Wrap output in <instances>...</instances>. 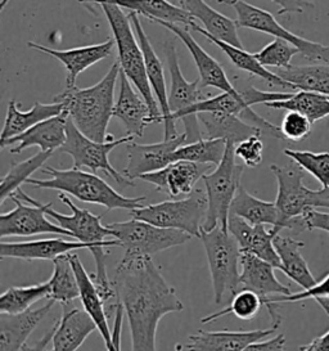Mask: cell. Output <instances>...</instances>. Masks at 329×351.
I'll return each mask as SVG.
<instances>
[{
    "label": "cell",
    "mask_w": 329,
    "mask_h": 351,
    "mask_svg": "<svg viewBox=\"0 0 329 351\" xmlns=\"http://www.w3.org/2000/svg\"><path fill=\"white\" fill-rule=\"evenodd\" d=\"M228 232L238 242L242 252L252 254L280 270V260L274 247V238L277 236L271 229H267L265 226H251L242 217L230 214Z\"/></svg>",
    "instance_id": "cell-24"
},
{
    "label": "cell",
    "mask_w": 329,
    "mask_h": 351,
    "mask_svg": "<svg viewBox=\"0 0 329 351\" xmlns=\"http://www.w3.org/2000/svg\"><path fill=\"white\" fill-rule=\"evenodd\" d=\"M277 178L278 195L276 199L280 228L296 233L306 230L302 217L310 208V188L304 184V170L293 164L270 166Z\"/></svg>",
    "instance_id": "cell-11"
},
{
    "label": "cell",
    "mask_w": 329,
    "mask_h": 351,
    "mask_svg": "<svg viewBox=\"0 0 329 351\" xmlns=\"http://www.w3.org/2000/svg\"><path fill=\"white\" fill-rule=\"evenodd\" d=\"M263 306H264V301L260 296H257L255 292H251L247 289H239V292L232 299L230 305L228 308L207 315L205 318H202L201 322L204 324L212 323L214 320L229 314L236 315L238 319L252 320L260 313Z\"/></svg>",
    "instance_id": "cell-43"
},
{
    "label": "cell",
    "mask_w": 329,
    "mask_h": 351,
    "mask_svg": "<svg viewBox=\"0 0 329 351\" xmlns=\"http://www.w3.org/2000/svg\"><path fill=\"white\" fill-rule=\"evenodd\" d=\"M310 207L329 208V186L321 188L319 191H310Z\"/></svg>",
    "instance_id": "cell-51"
},
{
    "label": "cell",
    "mask_w": 329,
    "mask_h": 351,
    "mask_svg": "<svg viewBox=\"0 0 329 351\" xmlns=\"http://www.w3.org/2000/svg\"><path fill=\"white\" fill-rule=\"evenodd\" d=\"M228 142L224 139H201L180 147L173 155L174 162L189 161L202 165H220L226 156Z\"/></svg>",
    "instance_id": "cell-41"
},
{
    "label": "cell",
    "mask_w": 329,
    "mask_h": 351,
    "mask_svg": "<svg viewBox=\"0 0 329 351\" xmlns=\"http://www.w3.org/2000/svg\"><path fill=\"white\" fill-rule=\"evenodd\" d=\"M230 214L242 217L251 226H271V230L276 236L282 230L276 202H269L252 196L243 186L236 192L230 207Z\"/></svg>",
    "instance_id": "cell-33"
},
{
    "label": "cell",
    "mask_w": 329,
    "mask_h": 351,
    "mask_svg": "<svg viewBox=\"0 0 329 351\" xmlns=\"http://www.w3.org/2000/svg\"><path fill=\"white\" fill-rule=\"evenodd\" d=\"M66 134H67L66 143L62 145L60 151L63 154L71 156L75 169L82 170V167H86L89 170H92L94 174L101 170L106 176L113 179L119 186H123V188L135 186L133 180L127 179L126 176L121 174L120 171H117L111 165L110 158H108V156L116 147L133 142L134 136L126 135L120 139H114L112 142L98 143V142H94L92 139L82 134L70 120V117H69L67 126H66Z\"/></svg>",
    "instance_id": "cell-9"
},
{
    "label": "cell",
    "mask_w": 329,
    "mask_h": 351,
    "mask_svg": "<svg viewBox=\"0 0 329 351\" xmlns=\"http://www.w3.org/2000/svg\"><path fill=\"white\" fill-rule=\"evenodd\" d=\"M243 171V165L236 164V145L228 142L220 165L202 178L207 195V215L202 230L210 232L217 227L228 229L230 207L241 188Z\"/></svg>",
    "instance_id": "cell-6"
},
{
    "label": "cell",
    "mask_w": 329,
    "mask_h": 351,
    "mask_svg": "<svg viewBox=\"0 0 329 351\" xmlns=\"http://www.w3.org/2000/svg\"><path fill=\"white\" fill-rule=\"evenodd\" d=\"M117 5L123 10L136 12L152 22H167V23H183L191 27L195 23V19L183 10L180 5L173 4L164 0H116Z\"/></svg>",
    "instance_id": "cell-34"
},
{
    "label": "cell",
    "mask_w": 329,
    "mask_h": 351,
    "mask_svg": "<svg viewBox=\"0 0 329 351\" xmlns=\"http://www.w3.org/2000/svg\"><path fill=\"white\" fill-rule=\"evenodd\" d=\"M54 304L49 300L44 306L22 314H0V351H22L31 333L51 313Z\"/></svg>",
    "instance_id": "cell-26"
},
{
    "label": "cell",
    "mask_w": 329,
    "mask_h": 351,
    "mask_svg": "<svg viewBox=\"0 0 329 351\" xmlns=\"http://www.w3.org/2000/svg\"><path fill=\"white\" fill-rule=\"evenodd\" d=\"M199 239L204 245L211 274L215 304L233 299L241 286V256L242 251L228 229L217 227L210 232H201Z\"/></svg>",
    "instance_id": "cell-5"
},
{
    "label": "cell",
    "mask_w": 329,
    "mask_h": 351,
    "mask_svg": "<svg viewBox=\"0 0 329 351\" xmlns=\"http://www.w3.org/2000/svg\"><path fill=\"white\" fill-rule=\"evenodd\" d=\"M184 145H186L185 134H180L174 139H164L154 145L130 143L126 147L127 165L123 169V174L133 180L135 178L160 171L174 164V152Z\"/></svg>",
    "instance_id": "cell-15"
},
{
    "label": "cell",
    "mask_w": 329,
    "mask_h": 351,
    "mask_svg": "<svg viewBox=\"0 0 329 351\" xmlns=\"http://www.w3.org/2000/svg\"><path fill=\"white\" fill-rule=\"evenodd\" d=\"M199 123L205 126L206 139H224L238 145L254 135H261V130L247 124L236 114L224 112H204L197 114Z\"/></svg>",
    "instance_id": "cell-31"
},
{
    "label": "cell",
    "mask_w": 329,
    "mask_h": 351,
    "mask_svg": "<svg viewBox=\"0 0 329 351\" xmlns=\"http://www.w3.org/2000/svg\"><path fill=\"white\" fill-rule=\"evenodd\" d=\"M123 309L120 302H114V318H113L112 345L107 351H121V333H123Z\"/></svg>",
    "instance_id": "cell-49"
},
{
    "label": "cell",
    "mask_w": 329,
    "mask_h": 351,
    "mask_svg": "<svg viewBox=\"0 0 329 351\" xmlns=\"http://www.w3.org/2000/svg\"><path fill=\"white\" fill-rule=\"evenodd\" d=\"M274 247L280 260V271H283L288 278L292 279L304 291L317 286L318 282L311 274L308 263L301 254V250L305 247L304 242L278 234L274 238Z\"/></svg>",
    "instance_id": "cell-30"
},
{
    "label": "cell",
    "mask_w": 329,
    "mask_h": 351,
    "mask_svg": "<svg viewBox=\"0 0 329 351\" xmlns=\"http://www.w3.org/2000/svg\"><path fill=\"white\" fill-rule=\"evenodd\" d=\"M102 8L110 27L112 30L113 40L119 51V63L121 73L129 79V82L136 88V90L143 97L145 104L151 110V121L164 123L161 110L154 98L151 85L147 77L145 61L141 44L134 32L133 25L129 20L127 13H125L120 5L114 1H97Z\"/></svg>",
    "instance_id": "cell-4"
},
{
    "label": "cell",
    "mask_w": 329,
    "mask_h": 351,
    "mask_svg": "<svg viewBox=\"0 0 329 351\" xmlns=\"http://www.w3.org/2000/svg\"><path fill=\"white\" fill-rule=\"evenodd\" d=\"M127 16L133 25L134 32L138 38V42L141 44V48L143 51L147 77H148L152 93H154V98H156L158 107L161 110L162 117H164V139H174L180 134L178 133V130L175 128V120L173 119V114H171L170 107H169V93H167V88H166L164 64L154 52V47L149 42L147 34L144 32L139 14L136 12L130 11L127 13Z\"/></svg>",
    "instance_id": "cell-14"
},
{
    "label": "cell",
    "mask_w": 329,
    "mask_h": 351,
    "mask_svg": "<svg viewBox=\"0 0 329 351\" xmlns=\"http://www.w3.org/2000/svg\"><path fill=\"white\" fill-rule=\"evenodd\" d=\"M176 3L188 12L195 20H198L204 25L202 29L195 22L191 26L193 32H198L204 36H211L219 42L226 43L232 47L243 49V45L238 35L236 21L226 17L220 12L215 11L202 0H179Z\"/></svg>",
    "instance_id": "cell-19"
},
{
    "label": "cell",
    "mask_w": 329,
    "mask_h": 351,
    "mask_svg": "<svg viewBox=\"0 0 329 351\" xmlns=\"http://www.w3.org/2000/svg\"><path fill=\"white\" fill-rule=\"evenodd\" d=\"M107 227L112 230L120 247L125 250L123 255L134 258H152L154 254L182 246L192 238L180 230L154 227L149 223L136 219L111 223Z\"/></svg>",
    "instance_id": "cell-8"
},
{
    "label": "cell",
    "mask_w": 329,
    "mask_h": 351,
    "mask_svg": "<svg viewBox=\"0 0 329 351\" xmlns=\"http://www.w3.org/2000/svg\"><path fill=\"white\" fill-rule=\"evenodd\" d=\"M116 301L127 318L132 351H157L158 323L164 315L180 313L184 305L152 258L123 255L112 280Z\"/></svg>",
    "instance_id": "cell-1"
},
{
    "label": "cell",
    "mask_w": 329,
    "mask_h": 351,
    "mask_svg": "<svg viewBox=\"0 0 329 351\" xmlns=\"http://www.w3.org/2000/svg\"><path fill=\"white\" fill-rule=\"evenodd\" d=\"M236 157L248 167H257L263 162L264 143L260 135H254L236 145Z\"/></svg>",
    "instance_id": "cell-47"
},
{
    "label": "cell",
    "mask_w": 329,
    "mask_h": 351,
    "mask_svg": "<svg viewBox=\"0 0 329 351\" xmlns=\"http://www.w3.org/2000/svg\"><path fill=\"white\" fill-rule=\"evenodd\" d=\"M205 38L208 39L210 42L214 43L216 47H219L223 52L226 53V57L230 60V62L236 66V69H239L242 71H246V73L252 75V76H256V77L263 79L270 86H283V88L293 89L291 84L284 82L282 77L278 76L277 73L269 71L261 63L258 62L256 57H255V54L246 52L245 49H239V48H236V47H232V45L226 44V43L219 42V40H216V39L211 38V36H207V35H205Z\"/></svg>",
    "instance_id": "cell-38"
},
{
    "label": "cell",
    "mask_w": 329,
    "mask_h": 351,
    "mask_svg": "<svg viewBox=\"0 0 329 351\" xmlns=\"http://www.w3.org/2000/svg\"><path fill=\"white\" fill-rule=\"evenodd\" d=\"M76 250H92V246L77 241H66L62 238H45L27 242H5L0 243V258L32 260H51L72 254Z\"/></svg>",
    "instance_id": "cell-25"
},
{
    "label": "cell",
    "mask_w": 329,
    "mask_h": 351,
    "mask_svg": "<svg viewBox=\"0 0 329 351\" xmlns=\"http://www.w3.org/2000/svg\"><path fill=\"white\" fill-rule=\"evenodd\" d=\"M276 268L252 254L242 252L241 256V289L255 292L264 301L278 296L292 295L291 289L280 283L274 273Z\"/></svg>",
    "instance_id": "cell-23"
},
{
    "label": "cell",
    "mask_w": 329,
    "mask_h": 351,
    "mask_svg": "<svg viewBox=\"0 0 329 351\" xmlns=\"http://www.w3.org/2000/svg\"><path fill=\"white\" fill-rule=\"evenodd\" d=\"M175 351H184V348H183V345L178 343V345L175 346Z\"/></svg>",
    "instance_id": "cell-54"
},
{
    "label": "cell",
    "mask_w": 329,
    "mask_h": 351,
    "mask_svg": "<svg viewBox=\"0 0 329 351\" xmlns=\"http://www.w3.org/2000/svg\"><path fill=\"white\" fill-rule=\"evenodd\" d=\"M116 43L113 39H108L101 44L95 45H88V47H80V48H72L66 51H57L51 49L48 47H44L36 43H27V47L31 49L39 51V52L49 54L58 60L60 62L66 67L67 76H66V88H75L76 86V79L80 73L92 67L93 64L106 60L111 56L113 45Z\"/></svg>",
    "instance_id": "cell-20"
},
{
    "label": "cell",
    "mask_w": 329,
    "mask_h": 351,
    "mask_svg": "<svg viewBox=\"0 0 329 351\" xmlns=\"http://www.w3.org/2000/svg\"><path fill=\"white\" fill-rule=\"evenodd\" d=\"M210 169V165L178 161L160 171L141 176L139 179L154 184L158 192H162L171 198H176L192 195L195 192L197 182L208 174Z\"/></svg>",
    "instance_id": "cell-17"
},
{
    "label": "cell",
    "mask_w": 329,
    "mask_h": 351,
    "mask_svg": "<svg viewBox=\"0 0 329 351\" xmlns=\"http://www.w3.org/2000/svg\"><path fill=\"white\" fill-rule=\"evenodd\" d=\"M49 282V300L67 306L73 300L80 299V289L70 260V254L56 258Z\"/></svg>",
    "instance_id": "cell-36"
},
{
    "label": "cell",
    "mask_w": 329,
    "mask_h": 351,
    "mask_svg": "<svg viewBox=\"0 0 329 351\" xmlns=\"http://www.w3.org/2000/svg\"><path fill=\"white\" fill-rule=\"evenodd\" d=\"M10 199L16 208L0 215V238L30 237L36 234H57L71 237L70 232L53 224L45 214V205L19 189Z\"/></svg>",
    "instance_id": "cell-12"
},
{
    "label": "cell",
    "mask_w": 329,
    "mask_h": 351,
    "mask_svg": "<svg viewBox=\"0 0 329 351\" xmlns=\"http://www.w3.org/2000/svg\"><path fill=\"white\" fill-rule=\"evenodd\" d=\"M58 198L64 205L71 208L72 215L69 217L57 213L51 208L53 204L45 205V214L51 217V220L56 221L57 226L70 232L72 238L77 239V242L92 246L90 252L95 250L120 246L117 239H107L108 237L114 238V234L110 228L103 226L101 221L102 215H94L90 211L76 206L64 193L60 195Z\"/></svg>",
    "instance_id": "cell-13"
},
{
    "label": "cell",
    "mask_w": 329,
    "mask_h": 351,
    "mask_svg": "<svg viewBox=\"0 0 329 351\" xmlns=\"http://www.w3.org/2000/svg\"><path fill=\"white\" fill-rule=\"evenodd\" d=\"M304 226L306 230H324L329 233V213H321L313 207H310L305 215L302 217Z\"/></svg>",
    "instance_id": "cell-48"
},
{
    "label": "cell",
    "mask_w": 329,
    "mask_h": 351,
    "mask_svg": "<svg viewBox=\"0 0 329 351\" xmlns=\"http://www.w3.org/2000/svg\"><path fill=\"white\" fill-rule=\"evenodd\" d=\"M167 67L170 73V90H169V107L174 120H184L186 112L199 102L205 101L201 90L199 79L195 82H186L179 66V57L173 40L164 44Z\"/></svg>",
    "instance_id": "cell-16"
},
{
    "label": "cell",
    "mask_w": 329,
    "mask_h": 351,
    "mask_svg": "<svg viewBox=\"0 0 329 351\" xmlns=\"http://www.w3.org/2000/svg\"><path fill=\"white\" fill-rule=\"evenodd\" d=\"M283 152L296 165L314 176L323 188L329 186V152L314 154L310 151H296L288 148Z\"/></svg>",
    "instance_id": "cell-44"
},
{
    "label": "cell",
    "mask_w": 329,
    "mask_h": 351,
    "mask_svg": "<svg viewBox=\"0 0 329 351\" xmlns=\"http://www.w3.org/2000/svg\"><path fill=\"white\" fill-rule=\"evenodd\" d=\"M226 3L236 10L238 27L273 35L276 39H282L296 47L300 54L310 62L329 66V45L311 42L302 36H298L282 26L270 12L261 10L249 3L242 0Z\"/></svg>",
    "instance_id": "cell-10"
},
{
    "label": "cell",
    "mask_w": 329,
    "mask_h": 351,
    "mask_svg": "<svg viewBox=\"0 0 329 351\" xmlns=\"http://www.w3.org/2000/svg\"><path fill=\"white\" fill-rule=\"evenodd\" d=\"M51 155L53 152L40 151L30 158L10 166V171L1 178L0 182V205L21 189V184L27 183L30 176L45 165Z\"/></svg>",
    "instance_id": "cell-40"
},
{
    "label": "cell",
    "mask_w": 329,
    "mask_h": 351,
    "mask_svg": "<svg viewBox=\"0 0 329 351\" xmlns=\"http://www.w3.org/2000/svg\"><path fill=\"white\" fill-rule=\"evenodd\" d=\"M313 351H329V330L311 342Z\"/></svg>",
    "instance_id": "cell-52"
},
{
    "label": "cell",
    "mask_w": 329,
    "mask_h": 351,
    "mask_svg": "<svg viewBox=\"0 0 329 351\" xmlns=\"http://www.w3.org/2000/svg\"><path fill=\"white\" fill-rule=\"evenodd\" d=\"M284 82L292 85L293 90L310 92L329 97V66H291L287 70H279L277 73Z\"/></svg>",
    "instance_id": "cell-35"
},
{
    "label": "cell",
    "mask_w": 329,
    "mask_h": 351,
    "mask_svg": "<svg viewBox=\"0 0 329 351\" xmlns=\"http://www.w3.org/2000/svg\"><path fill=\"white\" fill-rule=\"evenodd\" d=\"M296 54H300L296 47L282 39H274L260 52L255 53V57L265 69L277 67L279 70H287L292 66V58Z\"/></svg>",
    "instance_id": "cell-45"
},
{
    "label": "cell",
    "mask_w": 329,
    "mask_h": 351,
    "mask_svg": "<svg viewBox=\"0 0 329 351\" xmlns=\"http://www.w3.org/2000/svg\"><path fill=\"white\" fill-rule=\"evenodd\" d=\"M72 269L76 274V279L79 283L80 289V301H82V310L92 318L95 323L98 332L101 333L104 346L108 349L112 345V330L108 324V314L104 306V300L102 299L99 291L95 286V282L88 274V271L84 268L82 260L79 255L70 254Z\"/></svg>",
    "instance_id": "cell-27"
},
{
    "label": "cell",
    "mask_w": 329,
    "mask_h": 351,
    "mask_svg": "<svg viewBox=\"0 0 329 351\" xmlns=\"http://www.w3.org/2000/svg\"><path fill=\"white\" fill-rule=\"evenodd\" d=\"M276 328L255 330H198L189 336L184 351H243L251 343L263 341Z\"/></svg>",
    "instance_id": "cell-22"
},
{
    "label": "cell",
    "mask_w": 329,
    "mask_h": 351,
    "mask_svg": "<svg viewBox=\"0 0 329 351\" xmlns=\"http://www.w3.org/2000/svg\"><path fill=\"white\" fill-rule=\"evenodd\" d=\"M120 73V63L116 61L99 83L85 89L66 88L64 92L54 97L53 102L63 104L77 130L94 142L114 141L113 135L107 133V129L113 117V95Z\"/></svg>",
    "instance_id": "cell-2"
},
{
    "label": "cell",
    "mask_w": 329,
    "mask_h": 351,
    "mask_svg": "<svg viewBox=\"0 0 329 351\" xmlns=\"http://www.w3.org/2000/svg\"><path fill=\"white\" fill-rule=\"evenodd\" d=\"M301 351H313V345H311V342H310L308 345L302 346V348H301Z\"/></svg>",
    "instance_id": "cell-53"
},
{
    "label": "cell",
    "mask_w": 329,
    "mask_h": 351,
    "mask_svg": "<svg viewBox=\"0 0 329 351\" xmlns=\"http://www.w3.org/2000/svg\"><path fill=\"white\" fill-rule=\"evenodd\" d=\"M17 106L19 104L16 101H10L8 104V111L5 116L0 141H7L17 135L23 134L27 130H30L31 128L64 112L63 104H54V102L51 104L36 102L32 106V108L26 112L20 111Z\"/></svg>",
    "instance_id": "cell-32"
},
{
    "label": "cell",
    "mask_w": 329,
    "mask_h": 351,
    "mask_svg": "<svg viewBox=\"0 0 329 351\" xmlns=\"http://www.w3.org/2000/svg\"><path fill=\"white\" fill-rule=\"evenodd\" d=\"M49 282L23 287H10L0 296V314L17 315L26 313L38 301L49 299Z\"/></svg>",
    "instance_id": "cell-37"
},
{
    "label": "cell",
    "mask_w": 329,
    "mask_h": 351,
    "mask_svg": "<svg viewBox=\"0 0 329 351\" xmlns=\"http://www.w3.org/2000/svg\"><path fill=\"white\" fill-rule=\"evenodd\" d=\"M267 107L273 110H286L288 112H298L306 116L314 124L328 117L329 97L300 90L297 93H292L288 99L267 104Z\"/></svg>",
    "instance_id": "cell-39"
},
{
    "label": "cell",
    "mask_w": 329,
    "mask_h": 351,
    "mask_svg": "<svg viewBox=\"0 0 329 351\" xmlns=\"http://www.w3.org/2000/svg\"><path fill=\"white\" fill-rule=\"evenodd\" d=\"M120 92L113 108V117L123 123L127 135L142 136L147 125L151 121V110L145 104L143 97L134 90L133 85L129 79L120 73Z\"/></svg>",
    "instance_id": "cell-28"
},
{
    "label": "cell",
    "mask_w": 329,
    "mask_h": 351,
    "mask_svg": "<svg viewBox=\"0 0 329 351\" xmlns=\"http://www.w3.org/2000/svg\"><path fill=\"white\" fill-rule=\"evenodd\" d=\"M95 323L84 310L63 309L62 317L54 324L51 351H77L93 332Z\"/></svg>",
    "instance_id": "cell-29"
},
{
    "label": "cell",
    "mask_w": 329,
    "mask_h": 351,
    "mask_svg": "<svg viewBox=\"0 0 329 351\" xmlns=\"http://www.w3.org/2000/svg\"><path fill=\"white\" fill-rule=\"evenodd\" d=\"M243 351H286V336L278 335L270 340L257 341L247 346Z\"/></svg>",
    "instance_id": "cell-50"
},
{
    "label": "cell",
    "mask_w": 329,
    "mask_h": 351,
    "mask_svg": "<svg viewBox=\"0 0 329 351\" xmlns=\"http://www.w3.org/2000/svg\"><path fill=\"white\" fill-rule=\"evenodd\" d=\"M69 121V114L64 111L60 116H56L47 121L31 128L23 134L17 135L7 141H0V148L10 147V154L17 155L30 147H39L44 152H54L61 149L66 143V126Z\"/></svg>",
    "instance_id": "cell-21"
},
{
    "label": "cell",
    "mask_w": 329,
    "mask_h": 351,
    "mask_svg": "<svg viewBox=\"0 0 329 351\" xmlns=\"http://www.w3.org/2000/svg\"><path fill=\"white\" fill-rule=\"evenodd\" d=\"M42 174L51 176L49 179H29L27 184L42 189H56L77 198L86 204H95L111 210H138L143 208L142 202L147 197H123L112 186L106 183L102 178L94 173H86L80 169H56L47 166L41 170Z\"/></svg>",
    "instance_id": "cell-3"
},
{
    "label": "cell",
    "mask_w": 329,
    "mask_h": 351,
    "mask_svg": "<svg viewBox=\"0 0 329 351\" xmlns=\"http://www.w3.org/2000/svg\"><path fill=\"white\" fill-rule=\"evenodd\" d=\"M206 215L207 195L202 189H195L183 199H170L132 211L133 219L149 223L154 227L180 230L197 238L201 236Z\"/></svg>",
    "instance_id": "cell-7"
},
{
    "label": "cell",
    "mask_w": 329,
    "mask_h": 351,
    "mask_svg": "<svg viewBox=\"0 0 329 351\" xmlns=\"http://www.w3.org/2000/svg\"><path fill=\"white\" fill-rule=\"evenodd\" d=\"M313 123L306 116L298 112H288L280 125V133L283 135L284 141L289 142H302L308 139L311 133Z\"/></svg>",
    "instance_id": "cell-46"
},
{
    "label": "cell",
    "mask_w": 329,
    "mask_h": 351,
    "mask_svg": "<svg viewBox=\"0 0 329 351\" xmlns=\"http://www.w3.org/2000/svg\"><path fill=\"white\" fill-rule=\"evenodd\" d=\"M308 299L315 300L320 305V308L324 310V313L329 317V274L318 282L315 287H313L308 291H301L297 293H292L289 296H278V298H271V299L267 300L265 302V308L271 318V323H273L271 327L277 330L282 323V317L279 315L277 310L278 304L298 302V301Z\"/></svg>",
    "instance_id": "cell-42"
},
{
    "label": "cell",
    "mask_w": 329,
    "mask_h": 351,
    "mask_svg": "<svg viewBox=\"0 0 329 351\" xmlns=\"http://www.w3.org/2000/svg\"><path fill=\"white\" fill-rule=\"evenodd\" d=\"M154 23H158V25L164 26V29L175 34V36H178L186 47V49L191 53L195 66L198 69L201 88L212 86L216 89H220L223 93L232 94V95L241 94L229 82L221 64L217 62L214 57H211L208 53L206 52L198 43L195 42V38L186 29H182L176 25L167 23V22H154Z\"/></svg>",
    "instance_id": "cell-18"
}]
</instances>
